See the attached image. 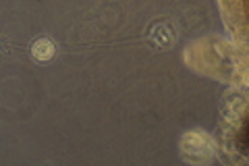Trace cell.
<instances>
[{"label": "cell", "instance_id": "1", "mask_svg": "<svg viewBox=\"0 0 249 166\" xmlns=\"http://www.w3.org/2000/svg\"><path fill=\"white\" fill-rule=\"evenodd\" d=\"M150 39L156 48H168L170 44H173L175 39V34H173V27L168 25V23H156L152 27V34H150Z\"/></svg>", "mask_w": 249, "mask_h": 166}, {"label": "cell", "instance_id": "2", "mask_svg": "<svg viewBox=\"0 0 249 166\" xmlns=\"http://www.w3.org/2000/svg\"><path fill=\"white\" fill-rule=\"evenodd\" d=\"M54 52H56V46H54L52 39L48 37H40V39H36L34 44H31V56L37 58V60H50L54 56Z\"/></svg>", "mask_w": 249, "mask_h": 166}]
</instances>
